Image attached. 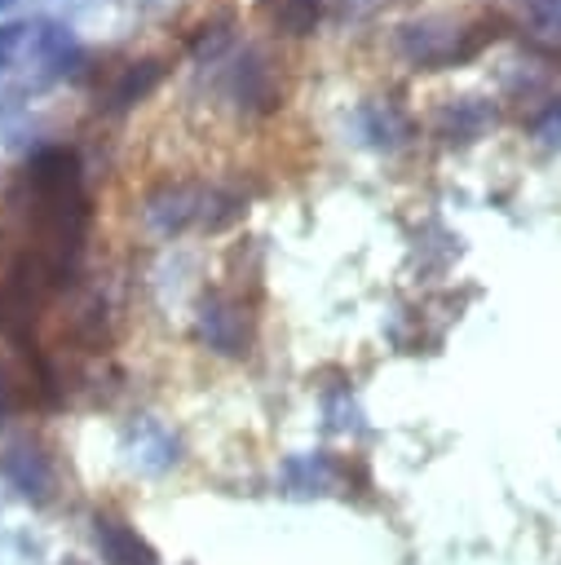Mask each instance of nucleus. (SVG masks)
<instances>
[{"mask_svg": "<svg viewBox=\"0 0 561 565\" xmlns=\"http://www.w3.org/2000/svg\"><path fill=\"white\" fill-rule=\"evenodd\" d=\"M97 547H102V556L110 565H155L150 543L133 525H124L115 516H97Z\"/></svg>", "mask_w": 561, "mask_h": 565, "instance_id": "f257e3e1", "label": "nucleus"}, {"mask_svg": "<svg viewBox=\"0 0 561 565\" xmlns=\"http://www.w3.org/2000/svg\"><path fill=\"white\" fill-rule=\"evenodd\" d=\"M0 468H4V477H9V481L22 490V494H35V499H44V494H49V486H53V472H49L44 455H40V450H27V446H13V450H4Z\"/></svg>", "mask_w": 561, "mask_h": 565, "instance_id": "f03ea898", "label": "nucleus"}, {"mask_svg": "<svg viewBox=\"0 0 561 565\" xmlns=\"http://www.w3.org/2000/svg\"><path fill=\"white\" fill-rule=\"evenodd\" d=\"M526 13L539 22V31H548V35L561 31V0H526Z\"/></svg>", "mask_w": 561, "mask_h": 565, "instance_id": "7ed1b4c3", "label": "nucleus"}, {"mask_svg": "<svg viewBox=\"0 0 561 565\" xmlns=\"http://www.w3.org/2000/svg\"><path fill=\"white\" fill-rule=\"evenodd\" d=\"M4 406H9V397H4V380H0V415H4Z\"/></svg>", "mask_w": 561, "mask_h": 565, "instance_id": "20e7f679", "label": "nucleus"}]
</instances>
